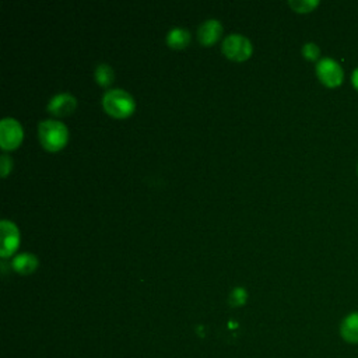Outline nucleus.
Listing matches in <instances>:
<instances>
[{"label": "nucleus", "instance_id": "1", "mask_svg": "<svg viewBox=\"0 0 358 358\" xmlns=\"http://www.w3.org/2000/svg\"><path fill=\"white\" fill-rule=\"evenodd\" d=\"M38 133L43 148L49 151H57L63 148L69 138V130L66 124L55 119L42 120L38 126Z\"/></svg>", "mask_w": 358, "mask_h": 358}, {"label": "nucleus", "instance_id": "2", "mask_svg": "<svg viewBox=\"0 0 358 358\" xmlns=\"http://www.w3.org/2000/svg\"><path fill=\"white\" fill-rule=\"evenodd\" d=\"M102 106L113 117H127L134 112L136 103L129 92L113 88L102 95Z\"/></svg>", "mask_w": 358, "mask_h": 358}, {"label": "nucleus", "instance_id": "3", "mask_svg": "<svg viewBox=\"0 0 358 358\" xmlns=\"http://www.w3.org/2000/svg\"><path fill=\"white\" fill-rule=\"evenodd\" d=\"M316 76L329 88L338 87L344 80V71L338 62L331 57H322L316 63Z\"/></svg>", "mask_w": 358, "mask_h": 358}, {"label": "nucleus", "instance_id": "4", "mask_svg": "<svg viewBox=\"0 0 358 358\" xmlns=\"http://www.w3.org/2000/svg\"><path fill=\"white\" fill-rule=\"evenodd\" d=\"M252 43L250 41L239 34H231L224 38L222 52L227 57L241 62L248 59L252 55Z\"/></svg>", "mask_w": 358, "mask_h": 358}, {"label": "nucleus", "instance_id": "5", "mask_svg": "<svg viewBox=\"0 0 358 358\" xmlns=\"http://www.w3.org/2000/svg\"><path fill=\"white\" fill-rule=\"evenodd\" d=\"M24 131L21 124L13 117H4L0 122V145L3 150H13L20 145Z\"/></svg>", "mask_w": 358, "mask_h": 358}, {"label": "nucleus", "instance_id": "6", "mask_svg": "<svg viewBox=\"0 0 358 358\" xmlns=\"http://www.w3.org/2000/svg\"><path fill=\"white\" fill-rule=\"evenodd\" d=\"M1 245H0V255L1 257H7L15 252L20 243V232L18 228L13 221L1 220Z\"/></svg>", "mask_w": 358, "mask_h": 358}, {"label": "nucleus", "instance_id": "7", "mask_svg": "<svg viewBox=\"0 0 358 358\" xmlns=\"http://www.w3.org/2000/svg\"><path fill=\"white\" fill-rule=\"evenodd\" d=\"M77 106L76 98L69 92H60L50 98L48 103V110L56 116H64L71 113Z\"/></svg>", "mask_w": 358, "mask_h": 358}, {"label": "nucleus", "instance_id": "8", "mask_svg": "<svg viewBox=\"0 0 358 358\" xmlns=\"http://www.w3.org/2000/svg\"><path fill=\"white\" fill-rule=\"evenodd\" d=\"M222 34V24L218 20H207L197 29V38L200 43L208 46L220 39Z\"/></svg>", "mask_w": 358, "mask_h": 358}, {"label": "nucleus", "instance_id": "9", "mask_svg": "<svg viewBox=\"0 0 358 358\" xmlns=\"http://www.w3.org/2000/svg\"><path fill=\"white\" fill-rule=\"evenodd\" d=\"M340 336L348 344H358V312H351L341 320Z\"/></svg>", "mask_w": 358, "mask_h": 358}, {"label": "nucleus", "instance_id": "10", "mask_svg": "<svg viewBox=\"0 0 358 358\" xmlns=\"http://www.w3.org/2000/svg\"><path fill=\"white\" fill-rule=\"evenodd\" d=\"M11 267L20 273V274H31L36 270L38 267V259L35 255L24 252L17 255L13 260H11Z\"/></svg>", "mask_w": 358, "mask_h": 358}, {"label": "nucleus", "instance_id": "11", "mask_svg": "<svg viewBox=\"0 0 358 358\" xmlns=\"http://www.w3.org/2000/svg\"><path fill=\"white\" fill-rule=\"evenodd\" d=\"M189 41H190L189 31L185 28H180V27L172 28L166 35V43L171 48H176V49L185 48L189 43Z\"/></svg>", "mask_w": 358, "mask_h": 358}, {"label": "nucleus", "instance_id": "12", "mask_svg": "<svg viewBox=\"0 0 358 358\" xmlns=\"http://www.w3.org/2000/svg\"><path fill=\"white\" fill-rule=\"evenodd\" d=\"M95 80L99 85L108 87L113 81V70L106 63H99L95 67Z\"/></svg>", "mask_w": 358, "mask_h": 358}, {"label": "nucleus", "instance_id": "13", "mask_svg": "<svg viewBox=\"0 0 358 358\" xmlns=\"http://www.w3.org/2000/svg\"><path fill=\"white\" fill-rule=\"evenodd\" d=\"M288 6L296 13H309L319 6L317 0H289Z\"/></svg>", "mask_w": 358, "mask_h": 358}, {"label": "nucleus", "instance_id": "14", "mask_svg": "<svg viewBox=\"0 0 358 358\" xmlns=\"http://www.w3.org/2000/svg\"><path fill=\"white\" fill-rule=\"evenodd\" d=\"M302 55L308 60H317L320 56V49L315 42H306L302 46Z\"/></svg>", "mask_w": 358, "mask_h": 358}, {"label": "nucleus", "instance_id": "15", "mask_svg": "<svg viewBox=\"0 0 358 358\" xmlns=\"http://www.w3.org/2000/svg\"><path fill=\"white\" fill-rule=\"evenodd\" d=\"M246 298H248L246 291L242 287H236L232 289V292L229 295V302L232 306H239V305L245 303Z\"/></svg>", "mask_w": 358, "mask_h": 358}, {"label": "nucleus", "instance_id": "16", "mask_svg": "<svg viewBox=\"0 0 358 358\" xmlns=\"http://www.w3.org/2000/svg\"><path fill=\"white\" fill-rule=\"evenodd\" d=\"M11 166H13L11 158L7 154H3L0 157V173H1V176H6L11 171Z\"/></svg>", "mask_w": 358, "mask_h": 358}, {"label": "nucleus", "instance_id": "17", "mask_svg": "<svg viewBox=\"0 0 358 358\" xmlns=\"http://www.w3.org/2000/svg\"><path fill=\"white\" fill-rule=\"evenodd\" d=\"M351 84H352V87L358 91V67L352 71V74H351Z\"/></svg>", "mask_w": 358, "mask_h": 358}, {"label": "nucleus", "instance_id": "18", "mask_svg": "<svg viewBox=\"0 0 358 358\" xmlns=\"http://www.w3.org/2000/svg\"><path fill=\"white\" fill-rule=\"evenodd\" d=\"M357 173H358V165H357Z\"/></svg>", "mask_w": 358, "mask_h": 358}]
</instances>
